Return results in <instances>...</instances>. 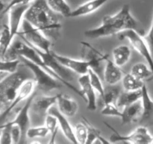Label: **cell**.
Segmentation results:
<instances>
[{"mask_svg": "<svg viewBox=\"0 0 153 144\" xmlns=\"http://www.w3.org/2000/svg\"><path fill=\"white\" fill-rule=\"evenodd\" d=\"M24 19L40 30L49 39L57 40L60 37L61 23L46 0H34L25 12Z\"/></svg>", "mask_w": 153, "mask_h": 144, "instance_id": "obj_1", "label": "cell"}, {"mask_svg": "<svg viewBox=\"0 0 153 144\" xmlns=\"http://www.w3.org/2000/svg\"><path fill=\"white\" fill-rule=\"evenodd\" d=\"M128 29H138V22L131 15L128 4H124L114 15H106L100 26L87 30L84 34L91 39H97L119 34Z\"/></svg>", "mask_w": 153, "mask_h": 144, "instance_id": "obj_2", "label": "cell"}, {"mask_svg": "<svg viewBox=\"0 0 153 144\" xmlns=\"http://www.w3.org/2000/svg\"><path fill=\"white\" fill-rule=\"evenodd\" d=\"M19 57H24V58H28L30 61L33 62L34 63L37 64V65L40 66V67H42L43 68H44L46 71L49 72V73L51 74L52 76H55L57 80L61 81L63 84H64L66 86L68 87L70 89L73 90L76 94H77L78 95L80 96V97L86 102V98H85V97L84 96L82 90H79L76 87H75L74 86L72 85L70 82H67V81H65L64 80H63L61 76H59L58 74H56L53 70H51V69L45 64L44 62L43 61V59H42V58L40 57V56L39 55L38 52L35 50V49H34L33 46H31V45L27 44L25 41H24V40L23 41L16 40V41H13V43H11L10 47L8 48L7 51L6 52L4 56L3 57V58H1V59H16V58H19Z\"/></svg>", "mask_w": 153, "mask_h": 144, "instance_id": "obj_3", "label": "cell"}, {"mask_svg": "<svg viewBox=\"0 0 153 144\" xmlns=\"http://www.w3.org/2000/svg\"><path fill=\"white\" fill-rule=\"evenodd\" d=\"M28 79H34V75L30 69L28 70H17L1 79L0 82V101L1 107L4 106L6 109L10 106L23 82Z\"/></svg>", "mask_w": 153, "mask_h": 144, "instance_id": "obj_4", "label": "cell"}, {"mask_svg": "<svg viewBox=\"0 0 153 144\" xmlns=\"http://www.w3.org/2000/svg\"><path fill=\"white\" fill-rule=\"evenodd\" d=\"M19 58L21 62L32 71L37 88L44 92H49L52 90L62 87V82L46 71L44 68L30 61L28 58L24 57H19Z\"/></svg>", "mask_w": 153, "mask_h": 144, "instance_id": "obj_5", "label": "cell"}, {"mask_svg": "<svg viewBox=\"0 0 153 144\" xmlns=\"http://www.w3.org/2000/svg\"><path fill=\"white\" fill-rule=\"evenodd\" d=\"M22 31L18 32V35L28 44L35 46L43 52L51 50V40L40 30L36 28L25 19L22 22Z\"/></svg>", "mask_w": 153, "mask_h": 144, "instance_id": "obj_6", "label": "cell"}, {"mask_svg": "<svg viewBox=\"0 0 153 144\" xmlns=\"http://www.w3.org/2000/svg\"><path fill=\"white\" fill-rule=\"evenodd\" d=\"M81 44L82 45V56L89 63L90 68L103 79L105 67L108 55L102 53L87 42L81 41Z\"/></svg>", "mask_w": 153, "mask_h": 144, "instance_id": "obj_7", "label": "cell"}, {"mask_svg": "<svg viewBox=\"0 0 153 144\" xmlns=\"http://www.w3.org/2000/svg\"><path fill=\"white\" fill-rule=\"evenodd\" d=\"M119 38L120 40L123 39L128 40L131 46L147 62L148 65L149 66L153 73V56L150 52V50L143 39V35H141L136 30L128 29L120 33Z\"/></svg>", "mask_w": 153, "mask_h": 144, "instance_id": "obj_8", "label": "cell"}, {"mask_svg": "<svg viewBox=\"0 0 153 144\" xmlns=\"http://www.w3.org/2000/svg\"><path fill=\"white\" fill-rule=\"evenodd\" d=\"M105 124L112 131L114 132V134H112L110 136L111 142H117L122 141L131 143H152V136L145 126H140L128 135H122L109 124L105 122Z\"/></svg>", "mask_w": 153, "mask_h": 144, "instance_id": "obj_9", "label": "cell"}, {"mask_svg": "<svg viewBox=\"0 0 153 144\" xmlns=\"http://www.w3.org/2000/svg\"><path fill=\"white\" fill-rule=\"evenodd\" d=\"M28 44V43H27ZM30 45V44H29ZM40 56L43 61L44 62L45 64L49 68L52 70H53L56 74L61 76L63 80H64L67 82H70V80H73L74 77V72L72 71L71 70L66 68L65 66L63 65L54 55L53 51L50 50L49 52H43L40 50L37 49L35 46H33Z\"/></svg>", "mask_w": 153, "mask_h": 144, "instance_id": "obj_10", "label": "cell"}, {"mask_svg": "<svg viewBox=\"0 0 153 144\" xmlns=\"http://www.w3.org/2000/svg\"><path fill=\"white\" fill-rule=\"evenodd\" d=\"M36 93L34 92L28 99H27L26 102L25 104L22 106L20 110L16 114V117L13 118L12 121L7 122L4 123V125L7 126H11V125H18L20 128L21 132H22V138H21L20 143L25 141V138H26V134L28 130L30 128V116H29V110L31 109V104H32L33 100L35 98Z\"/></svg>", "mask_w": 153, "mask_h": 144, "instance_id": "obj_11", "label": "cell"}, {"mask_svg": "<svg viewBox=\"0 0 153 144\" xmlns=\"http://www.w3.org/2000/svg\"><path fill=\"white\" fill-rule=\"evenodd\" d=\"M36 83L34 79H28L26 80L25 82H23V84L22 85V86L19 88V92H18L17 94H16V98H15L14 100H13L11 104H10V106L7 108H6L4 111L1 112V123H3V121L7 117V116L10 113L12 110H13V108L19 104L20 102H22V100H25V99H28L33 93L34 92V87H35Z\"/></svg>", "mask_w": 153, "mask_h": 144, "instance_id": "obj_12", "label": "cell"}, {"mask_svg": "<svg viewBox=\"0 0 153 144\" xmlns=\"http://www.w3.org/2000/svg\"><path fill=\"white\" fill-rule=\"evenodd\" d=\"M30 4H18L13 6L8 10L9 14V28L10 32V39L13 42L15 35L19 32V28L22 22V18H24L25 14Z\"/></svg>", "mask_w": 153, "mask_h": 144, "instance_id": "obj_13", "label": "cell"}, {"mask_svg": "<svg viewBox=\"0 0 153 144\" xmlns=\"http://www.w3.org/2000/svg\"><path fill=\"white\" fill-rule=\"evenodd\" d=\"M79 83L81 86V90L86 98L87 108L88 110L95 111L97 110V96L96 90L92 86L91 79L88 74L81 75L79 78Z\"/></svg>", "mask_w": 153, "mask_h": 144, "instance_id": "obj_14", "label": "cell"}, {"mask_svg": "<svg viewBox=\"0 0 153 144\" xmlns=\"http://www.w3.org/2000/svg\"><path fill=\"white\" fill-rule=\"evenodd\" d=\"M54 55L63 65L71 70L74 73L79 74L80 75L88 74V70L90 69L89 63L85 59H76V58H70L65 56L59 55L55 52H54Z\"/></svg>", "mask_w": 153, "mask_h": 144, "instance_id": "obj_15", "label": "cell"}, {"mask_svg": "<svg viewBox=\"0 0 153 144\" xmlns=\"http://www.w3.org/2000/svg\"><path fill=\"white\" fill-rule=\"evenodd\" d=\"M48 113L53 115L54 116L56 117L57 119H58V126L60 127L61 131L64 134V136H66V138L69 140L70 142H73V143H78L77 140L76 139V136H75L74 128H73L70 123L69 122V121L67 118V116L64 115L62 112H61V111L55 105L52 106L49 109Z\"/></svg>", "mask_w": 153, "mask_h": 144, "instance_id": "obj_16", "label": "cell"}, {"mask_svg": "<svg viewBox=\"0 0 153 144\" xmlns=\"http://www.w3.org/2000/svg\"><path fill=\"white\" fill-rule=\"evenodd\" d=\"M143 116V106L141 99L132 104L125 106L122 111V124H131L140 120Z\"/></svg>", "mask_w": 153, "mask_h": 144, "instance_id": "obj_17", "label": "cell"}, {"mask_svg": "<svg viewBox=\"0 0 153 144\" xmlns=\"http://www.w3.org/2000/svg\"><path fill=\"white\" fill-rule=\"evenodd\" d=\"M57 103V94L55 96H40L34 98L31 108L40 116H46L49 109Z\"/></svg>", "mask_w": 153, "mask_h": 144, "instance_id": "obj_18", "label": "cell"}, {"mask_svg": "<svg viewBox=\"0 0 153 144\" xmlns=\"http://www.w3.org/2000/svg\"><path fill=\"white\" fill-rule=\"evenodd\" d=\"M58 108L67 117H73L79 110V105L74 99L63 94H57Z\"/></svg>", "mask_w": 153, "mask_h": 144, "instance_id": "obj_19", "label": "cell"}, {"mask_svg": "<svg viewBox=\"0 0 153 144\" xmlns=\"http://www.w3.org/2000/svg\"><path fill=\"white\" fill-rule=\"evenodd\" d=\"M110 0H89L72 10L70 17H78L94 13Z\"/></svg>", "mask_w": 153, "mask_h": 144, "instance_id": "obj_20", "label": "cell"}, {"mask_svg": "<svg viewBox=\"0 0 153 144\" xmlns=\"http://www.w3.org/2000/svg\"><path fill=\"white\" fill-rule=\"evenodd\" d=\"M120 67L117 65L114 62L108 58L103 74V79L108 85H116L123 77Z\"/></svg>", "mask_w": 153, "mask_h": 144, "instance_id": "obj_21", "label": "cell"}, {"mask_svg": "<svg viewBox=\"0 0 153 144\" xmlns=\"http://www.w3.org/2000/svg\"><path fill=\"white\" fill-rule=\"evenodd\" d=\"M131 56V50L126 45H120L116 46L113 50V58L115 64L122 67L129 61Z\"/></svg>", "mask_w": 153, "mask_h": 144, "instance_id": "obj_22", "label": "cell"}, {"mask_svg": "<svg viewBox=\"0 0 153 144\" xmlns=\"http://www.w3.org/2000/svg\"><path fill=\"white\" fill-rule=\"evenodd\" d=\"M142 97V90H135V91H126L121 92L119 96L117 105L120 108H124L125 106L132 104L134 102L140 100Z\"/></svg>", "mask_w": 153, "mask_h": 144, "instance_id": "obj_23", "label": "cell"}, {"mask_svg": "<svg viewBox=\"0 0 153 144\" xmlns=\"http://www.w3.org/2000/svg\"><path fill=\"white\" fill-rule=\"evenodd\" d=\"M142 90V106H143V116L141 118V122L147 121L150 119L153 115V100L149 96L148 92L147 87L146 85L143 86Z\"/></svg>", "mask_w": 153, "mask_h": 144, "instance_id": "obj_24", "label": "cell"}, {"mask_svg": "<svg viewBox=\"0 0 153 144\" xmlns=\"http://www.w3.org/2000/svg\"><path fill=\"white\" fill-rule=\"evenodd\" d=\"M131 73L140 80L149 81L153 79V73L149 65L143 62L136 63L131 68Z\"/></svg>", "mask_w": 153, "mask_h": 144, "instance_id": "obj_25", "label": "cell"}, {"mask_svg": "<svg viewBox=\"0 0 153 144\" xmlns=\"http://www.w3.org/2000/svg\"><path fill=\"white\" fill-rule=\"evenodd\" d=\"M123 86L126 91H135L141 89L145 85L144 82L137 79L131 73L124 75L122 79Z\"/></svg>", "mask_w": 153, "mask_h": 144, "instance_id": "obj_26", "label": "cell"}, {"mask_svg": "<svg viewBox=\"0 0 153 144\" xmlns=\"http://www.w3.org/2000/svg\"><path fill=\"white\" fill-rule=\"evenodd\" d=\"M83 118V122L85 123V124L88 127V140H87L86 144H91V143H108L109 141L106 140L105 138H103L102 136L100 135V131L98 129L96 128L95 127H94V125L91 124L88 121V119H86L85 118Z\"/></svg>", "mask_w": 153, "mask_h": 144, "instance_id": "obj_27", "label": "cell"}, {"mask_svg": "<svg viewBox=\"0 0 153 144\" xmlns=\"http://www.w3.org/2000/svg\"><path fill=\"white\" fill-rule=\"evenodd\" d=\"M120 93V88L117 86L109 85L105 87L104 90V94L102 97H101L103 106L107 104H117Z\"/></svg>", "mask_w": 153, "mask_h": 144, "instance_id": "obj_28", "label": "cell"}, {"mask_svg": "<svg viewBox=\"0 0 153 144\" xmlns=\"http://www.w3.org/2000/svg\"><path fill=\"white\" fill-rule=\"evenodd\" d=\"M47 3L52 10L65 17H70L72 10L66 0H47Z\"/></svg>", "mask_w": 153, "mask_h": 144, "instance_id": "obj_29", "label": "cell"}, {"mask_svg": "<svg viewBox=\"0 0 153 144\" xmlns=\"http://www.w3.org/2000/svg\"><path fill=\"white\" fill-rule=\"evenodd\" d=\"M12 40L10 39V32L9 26L3 24L1 31V37H0V53H1V58L5 55L6 52L8 48L10 47Z\"/></svg>", "mask_w": 153, "mask_h": 144, "instance_id": "obj_30", "label": "cell"}, {"mask_svg": "<svg viewBox=\"0 0 153 144\" xmlns=\"http://www.w3.org/2000/svg\"><path fill=\"white\" fill-rule=\"evenodd\" d=\"M74 134L78 143L86 144L88 136V127L84 122L77 123L74 127Z\"/></svg>", "mask_w": 153, "mask_h": 144, "instance_id": "obj_31", "label": "cell"}, {"mask_svg": "<svg viewBox=\"0 0 153 144\" xmlns=\"http://www.w3.org/2000/svg\"><path fill=\"white\" fill-rule=\"evenodd\" d=\"M20 62L21 60L19 58L16 59H1L0 70L1 73H13L18 70Z\"/></svg>", "mask_w": 153, "mask_h": 144, "instance_id": "obj_32", "label": "cell"}, {"mask_svg": "<svg viewBox=\"0 0 153 144\" xmlns=\"http://www.w3.org/2000/svg\"><path fill=\"white\" fill-rule=\"evenodd\" d=\"M88 74L90 76V79H91V82L92 86L94 87V88L97 92H99L100 96L102 97L103 94H104L105 88L102 85V78L91 68L88 70Z\"/></svg>", "mask_w": 153, "mask_h": 144, "instance_id": "obj_33", "label": "cell"}, {"mask_svg": "<svg viewBox=\"0 0 153 144\" xmlns=\"http://www.w3.org/2000/svg\"><path fill=\"white\" fill-rule=\"evenodd\" d=\"M45 125L49 129V133L51 134L52 138H51L50 142L52 143V142H54V140H55V136H56L57 128H58V119L53 115L48 113V115L46 116V118H45Z\"/></svg>", "mask_w": 153, "mask_h": 144, "instance_id": "obj_34", "label": "cell"}, {"mask_svg": "<svg viewBox=\"0 0 153 144\" xmlns=\"http://www.w3.org/2000/svg\"><path fill=\"white\" fill-rule=\"evenodd\" d=\"M49 133V129L46 125L39 126V127L29 128L26 134V137L33 139L36 137H45Z\"/></svg>", "mask_w": 153, "mask_h": 144, "instance_id": "obj_35", "label": "cell"}, {"mask_svg": "<svg viewBox=\"0 0 153 144\" xmlns=\"http://www.w3.org/2000/svg\"><path fill=\"white\" fill-rule=\"evenodd\" d=\"M119 108L120 107L117 105V104H107L103 106L102 110H101V113L106 116H114L121 118L122 111L120 110Z\"/></svg>", "mask_w": 153, "mask_h": 144, "instance_id": "obj_36", "label": "cell"}, {"mask_svg": "<svg viewBox=\"0 0 153 144\" xmlns=\"http://www.w3.org/2000/svg\"><path fill=\"white\" fill-rule=\"evenodd\" d=\"M1 135H0V144H11L13 143L11 135V128L10 126H6L1 124L0 127Z\"/></svg>", "mask_w": 153, "mask_h": 144, "instance_id": "obj_37", "label": "cell"}, {"mask_svg": "<svg viewBox=\"0 0 153 144\" xmlns=\"http://www.w3.org/2000/svg\"><path fill=\"white\" fill-rule=\"evenodd\" d=\"M143 38L145 40V41H146L148 47L150 50V52L153 56V18L149 32L145 35H143Z\"/></svg>", "mask_w": 153, "mask_h": 144, "instance_id": "obj_38", "label": "cell"}, {"mask_svg": "<svg viewBox=\"0 0 153 144\" xmlns=\"http://www.w3.org/2000/svg\"><path fill=\"white\" fill-rule=\"evenodd\" d=\"M10 128H11V135L12 140H13V143H20L21 138H22V132H21L19 127L18 125H11Z\"/></svg>", "mask_w": 153, "mask_h": 144, "instance_id": "obj_39", "label": "cell"}, {"mask_svg": "<svg viewBox=\"0 0 153 144\" xmlns=\"http://www.w3.org/2000/svg\"><path fill=\"white\" fill-rule=\"evenodd\" d=\"M33 1H34V0H11L10 2H9L8 4H7V5L4 7V10H1V16H3L4 14L7 13V11H8L9 9H10L11 7H13V6L16 5V4H30V3H31V2H33Z\"/></svg>", "mask_w": 153, "mask_h": 144, "instance_id": "obj_40", "label": "cell"}, {"mask_svg": "<svg viewBox=\"0 0 153 144\" xmlns=\"http://www.w3.org/2000/svg\"><path fill=\"white\" fill-rule=\"evenodd\" d=\"M152 143H153V141H152Z\"/></svg>", "mask_w": 153, "mask_h": 144, "instance_id": "obj_41", "label": "cell"}]
</instances>
